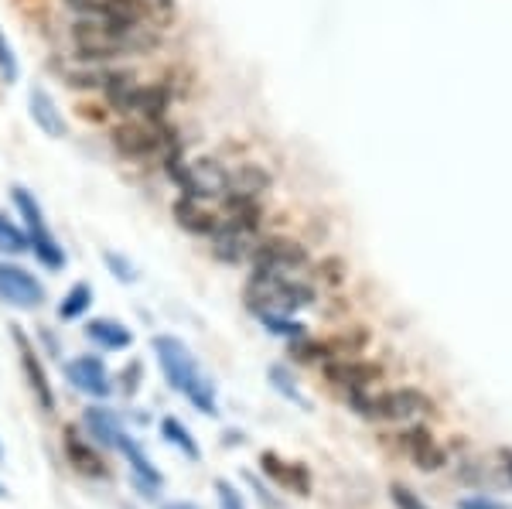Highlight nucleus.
<instances>
[{
	"mask_svg": "<svg viewBox=\"0 0 512 509\" xmlns=\"http://www.w3.org/2000/svg\"><path fill=\"white\" fill-rule=\"evenodd\" d=\"M86 335L93 342H99L103 349H127L130 346V332L120 322H110V318H96V322H89Z\"/></svg>",
	"mask_w": 512,
	"mask_h": 509,
	"instance_id": "obj_19",
	"label": "nucleus"
},
{
	"mask_svg": "<svg viewBox=\"0 0 512 509\" xmlns=\"http://www.w3.org/2000/svg\"><path fill=\"white\" fill-rule=\"evenodd\" d=\"M11 335H14V342H18V349H21V366H24V376H28L31 390H35V400L41 404V410H55V393H52V387H48V376H45V369H41V363H38V352L31 349L28 335H24L21 328H14Z\"/></svg>",
	"mask_w": 512,
	"mask_h": 509,
	"instance_id": "obj_9",
	"label": "nucleus"
},
{
	"mask_svg": "<svg viewBox=\"0 0 512 509\" xmlns=\"http://www.w3.org/2000/svg\"><path fill=\"white\" fill-rule=\"evenodd\" d=\"M270 188V175L260 164H243V168L229 171V192L226 199H256Z\"/></svg>",
	"mask_w": 512,
	"mask_h": 509,
	"instance_id": "obj_15",
	"label": "nucleus"
},
{
	"mask_svg": "<svg viewBox=\"0 0 512 509\" xmlns=\"http://www.w3.org/2000/svg\"><path fill=\"white\" fill-rule=\"evenodd\" d=\"M120 380H123V393H134L137 390V380H140V363H130L127 373H123Z\"/></svg>",
	"mask_w": 512,
	"mask_h": 509,
	"instance_id": "obj_34",
	"label": "nucleus"
},
{
	"mask_svg": "<svg viewBox=\"0 0 512 509\" xmlns=\"http://www.w3.org/2000/svg\"><path fill=\"white\" fill-rule=\"evenodd\" d=\"M0 496H4V486H0Z\"/></svg>",
	"mask_w": 512,
	"mask_h": 509,
	"instance_id": "obj_37",
	"label": "nucleus"
},
{
	"mask_svg": "<svg viewBox=\"0 0 512 509\" xmlns=\"http://www.w3.org/2000/svg\"><path fill=\"white\" fill-rule=\"evenodd\" d=\"M28 106H31V120H35L48 137H65V120H62L59 106H55L52 93H48L45 86H35V89H31Z\"/></svg>",
	"mask_w": 512,
	"mask_h": 509,
	"instance_id": "obj_14",
	"label": "nucleus"
},
{
	"mask_svg": "<svg viewBox=\"0 0 512 509\" xmlns=\"http://www.w3.org/2000/svg\"><path fill=\"white\" fill-rule=\"evenodd\" d=\"M106 267L113 270V274H120V281H134V267L127 264L123 257H117V253H106Z\"/></svg>",
	"mask_w": 512,
	"mask_h": 509,
	"instance_id": "obj_32",
	"label": "nucleus"
},
{
	"mask_svg": "<svg viewBox=\"0 0 512 509\" xmlns=\"http://www.w3.org/2000/svg\"><path fill=\"white\" fill-rule=\"evenodd\" d=\"M168 175L178 188L195 199H226L229 192V171L216 158H171Z\"/></svg>",
	"mask_w": 512,
	"mask_h": 509,
	"instance_id": "obj_2",
	"label": "nucleus"
},
{
	"mask_svg": "<svg viewBox=\"0 0 512 509\" xmlns=\"http://www.w3.org/2000/svg\"><path fill=\"white\" fill-rule=\"evenodd\" d=\"M246 298L256 315H291V311L311 305V287L291 281V277H277V274H263L256 270L250 287H246Z\"/></svg>",
	"mask_w": 512,
	"mask_h": 509,
	"instance_id": "obj_1",
	"label": "nucleus"
},
{
	"mask_svg": "<svg viewBox=\"0 0 512 509\" xmlns=\"http://www.w3.org/2000/svg\"><path fill=\"white\" fill-rule=\"evenodd\" d=\"M458 509H506V506L495 503L489 496H465V499H458Z\"/></svg>",
	"mask_w": 512,
	"mask_h": 509,
	"instance_id": "obj_33",
	"label": "nucleus"
},
{
	"mask_svg": "<svg viewBox=\"0 0 512 509\" xmlns=\"http://www.w3.org/2000/svg\"><path fill=\"white\" fill-rule=\"evenodd\" d=\"M328 380L332 383H342L349 390H366L369 383L379 380V366H366V363H335L325 369Z\"/></svg>",
	"mask_w": 512,
	"mask_h": 509,
	"instance_id": "obj_17",
	"label": "nucleus"
},
{
	"mask_svg": "<svg viewBox=\"0 0 512 509\" xmlns=\"http://www.w3.org/2000/svg\"><path fill=\"white\" fill-rule=\"evenodd\" d=\"M263 325H267L274 335H291V339H301V335H304V325L291 322L287 315H263Z\"/></svg>",
	"mask_w": 512,
	"mask_h": 509,
	"instance_id": "obj_27",
	"label": "nucleus"
},
{
	"mask_svg": "<svg viewBox=\"0 0 512 509\" xmlns=\"http://www.w3.org/2000/svg\"><path fill=\"white\" fill-rule=\"evenodd\" d=\"M216 492H219V503H222V509H246L243 506V499H239V492L229 486V482H216Z\"/></svg>",
	"mask_w": 512,
	"mask_h": 509,
	"instance_id": "obj_30",
	"label": "nucleus"
},
{
	"mask_svg": "<svg viewBox=\"0 0 512 509\" xmlns=\"http://www.w3.org/2000/svg\"><path fill=\"white\" fill-rule=\"evenodd\" d=\"M161 431H164V438H168L171 445H178L188 458H198V455H202V451H198V445L192 441V434L185 431V424L175 421V417H164V421H161Z\"/></svg>",
	"mask_w": 512,
	"mask_h": 509,
	"instance_id": "obj_23",
	"label": "nucleus"
},
{
	"mask_svg": "<svg viewBox=\"0 0 512 509\" xmlns=\"http://www.w3.org/2000/svg\"><path fill=\"white\" fill-rule=\"evenodd\" d=\"M260 465H263V472H267L280 489L294 492V496H308V492H311V472L304 469V465L284 462V458L274 455V451H263Z\"/></svg>",
	"mask_w": 512,
	"mask_h": 509,
	"instance_id": "obj_8",
	"label": "nucleus"
},
{
	"mask_svg": "<svg viewBox=\"0 0 512 509\" xmlns=\"http://www.w3.org/2000/svg\"><path fill=\"white\" fill-rule=\"evenodd\" d=\"M0 250H11V253L28 250V236H24L21 229L4 216V212H0Z\"/></svg>",
	"mask_w": 512,
	"mask_h": 509,
	"instance_id": "obj_26",
	"label": "nucleus"
},
{
	"mask_svg": "<svg viewBox=\"0 0 512 509\" xmlns=\"http://www.w3.org/2000/svg\"><path fill=\"white\" fill-rule=\"evenodd\" d=\"M0 455H4V451H0Z\"/></svg>",
	"mask_w": 512,
	"mask_h": 509,
	"instance_id": "obj_38",
	"label": "nucleus"
},
{
	"mask_svg": "<svg viewBox=\"0 0 512 509\" xmlns=\"http://www.w3.org/2000/svg\"><path fill=\"white\" fill-rule=\"evenodd\" d=\"M0 301L14 308H38L45 301V287L35 274L18 264H0Z\"/></svg>",
	"mask_w": 512,
	"mask_h": 509,
	"instance_id": "obj_7",
	"label": "nucleus"
},
{
	"mask_svg": "<svg viewBox=\"0 0 512 509\" xmlns=\"http://www.w3.org/2000/svg\"><path fill=\"white\" fill-rule=\"evenodd\" d=\"M390 496H393L396 509H431L424 499L417 496V492H410L407 486H390Z\"/></svg>",
	"mask_w": 512,
	"mask_h": 509,
	"instance_id": "obj_29",
	"label": "nucleus"
},
{
	"mask_svg": "<svg viewBox=\"0 0 512 509\" xmlns=\"http://www.w3.org/2000/svg\"><path fill=\"white\" fill-rule=\"evenodd\" d=\"M154 352H158V363H161V373H164V380H168V387L185 393L188 383L198 376L195 359L185 342L175 339V335H158V339H154Z\"/></svg>",
	"mask_w": 512,
	"mask_h": 509,
	"instance_id": "obj_5",
	"label": "nucleus"
},
{
	"mask_svg": "<svg viewBox=\"0 0 512 509\" xmlns=\"http://www.w3.org/2000/svg\"><path fill=\"white\" fill-rule=\"evenodd\" d=\"M161 144H164V134L154 120L134 117L113 130V147H117L123 158H147V154H154Z\"/></svg>",
	"mask_w": 512,
	"mask_h": 509,
	"instance_id": "obj_6",
	"label": "nucleus"
},
{
	"mask_svg": "<svg viewBox=\"0 0 512 509\" xmlns=\"http://www.w3.org/2000/svg\"><path fill=\"white\" fill-rule=\"evenodd\" d=\"M499 462H502V472H506V479L512 482V448L499 451Z\"/></svg>",
	"mask_w": 512,
	"mask_h": 509,
	"instance_id": "obj_35",
	"label": "nucleus"
},
{
	"mask_svg": "<svg viewBox=\"0 0 512 509\" xmlns=\"http://www.w3.org/2000/svg\"><path fill=\"white\" fill-rule=\"evenodd\" d=\"M403 445H407L410 458L420 465L424 472H434V469H444V462H448V455H444V448L437 445L431 438V431L427 428H414L403 434Z\"/></svg>",
	"mask_w": 512,
	"mask_h": 509,
	"instance_id": "obj_13",
	"label": "nucleus"
},
{
	"mask_svg": "<svg viewBox=\"0 0 512 509\" xmlns=\"http://www.w3.org/2000/svg\"><path fill=\"white\" fill-rule=\"evenodd\" d=\"M69 383L89 397H106L110 393V376H106V366L99 363L96 356H82V359H72L69 363Z\"/></svg>",
	"mask_w": 512,
	"mask_h": 509,
	"instance_id": "obj_11",
	"label": "nucleus"
},
{
	"mask_svg": "<svg viewBox=\"0 0 512 509\" xmlns=\"http://www.w3.org/2000/svg\"><path fill=\"white\" fill-rule=\"evenodd\" d=\"M31 233V250H35V257L41 260L45 267H52V270H59V267H65V253H62V246L55 243V236L48 233V226L41 223V226H31L28 229Z\"/></svg>",
	"mask_w": 512,
	"mask_h": 509,
	"instance_id": "obj_18",
	"label": "nucleus"
},
{
	"mask_svg": "<svg viewBox=\"0 0 512 509\" xmlns=\"http://www.w3.org/2000/svg\"><path fill=\"white\" fill-rule=\"evenodd\" d=\"M164 509H195V506H188V503H175V506H164Z\"/></svg>",
	"mask_w": 512,
	"mask_h": 509,
	"instance_id": "obj_36",
	"label": "nucleus"
},
{
	"mask_svg": "<svg viewBox=\"0 0 512 509\" xmlns=\"http://www.w3.org/2000/svg\"><path fill=\"white\" fill-rule=\"evenodd\" d=\"M212 250H216L219 260H229V264H239V260H250L256 243H253V229H239L233 223H219V229L212 233Z\"/></svg>",
	"mask_w": 512,
	"mask_h": 509,
	"instance_id": "obj_10",
	"label": "nucleus"
},
{
	"mask_svg": "<svg viewBox=\"0 0 512 509\" xmlns=\"http://www.w3.org/2000/svg\"><path fill=\"white\" fill-rule=\"evenodd\" d=\"M120 451H123V455L130 458V465H134L137 479H144V482H147V486H151V489H161V475H158V469H154V465L147 462L144 455H140V448L134 445V441L127 438V434H123V441H120Z\"/></svg>",
	"mask_w": 512,
	"mask_h": 509,
	"instance_id": "obj_22",
	"label": "nucleus"
},
{
	"mask_svg": "<svg viewBox=\"0 0 512 509\" xmlns=\"http://www.w3.org/2000/svg\"><path fill=\"white\" fill-rule=\"evenodd\" d=\"M89 301H93V287H89V284H76L69 294H65L59 315H62V318H79L82 311L89 308Z\"/></svg>",
	"mask_w": 512,
	"mask_h": 509,
	"instance_id": "obj_24",
	"label": "nucleus"
},
{
	"mask_svg": "<svg viewBox=\"0 0 512 509\" xmlns=\"http://www.w3.org/2000/svg\"><path fill=\"white\" fill-rule=\"evenodd\" d=\"M65 451H69L72 465H76V469H79L82 475H99V479L106 475V465L99 462V455H93V451L82 445V441L76 438V431L65 434Z\"/></svg>",
	"mask_w": 512,
	"mask_h": 509,
	"instance_id": "obj_20",
	"label": "nucleus"
},
{
	"mask_svg": "<svg viewBox=\"0 0 512 509\" xmlns=\"http://www.w3.org/2000/svg\"><path fill=\"white\" fill-rule=\"evenodd\" d=\"M352 407L366 417H383V421H410V417L431 414L434 400L420 390H393L379 393V397H366L362 390H352Z\"/></svg>",
	"mask_w": 512,
	"mask_h": 509,
	"instance_id": "obj_3",
	"label": "nucleus"
},
{
	"mask_svg": "<svg viewBox=\"0 0 512 509\" xmlns=\"http://www.w3.org/2000/svg\"><path fill=\"white\" fill-rule=\"evenodd\" d=\"M253 267L263 274H277V277H291L294 270L308 267V250L294 240H267L253 250Z\"/></svg>",
	"mask_w": 512,
	"mask_h": 509,
	"instance_id": "obj_4",
	"label": "nucleus"
},
{
	"mask_svg": "<svg viewBox=\"0 0 512 509\" xmlns=\"http://www.w3.org/2000/svg\"><path fill=\"white\" fill-rule=\"evenodd\" d=\"M137 4V14H140V21L144 24H151V28H168L171 21H175V14H178V7H175V0H134Z\"/></svg>",
	"mask_w": 512,
	"mask_h": 509,
	"instance_id": "obj_21",
	"label": "nucleus"
},
{
	"mask_svg": "<svg viewBox=\"0 0 512 509\" xmlns=\"http://www.w3.org/2000/svg\"><path fill=\"white\" fill-rule=\"evenodd\" d=\"M205 199H195V195H181L175 202V219L181 229H188V233L195 236H212L219 229L222 219H216V212L205 209L202 205Z\"/></svg>",
	"mask_w": 512,
	"mask_h": 509,
	"instance_id": "obj_12",
	"label": "nucleus"
},
{
	"mask_svg": "<svg viewBox=\"0 0 512 509\" xmlns=\"http://www.w3.org/2000/svg\"><path fill=\"white\" fill-rule=\"evenodd\" d=\"M0 76H4V82L18 79V59H14V48L4 31H0Z\"/></svg>",
	"mask_w": 512,
	"mask_h": 509,
	"instance_id": "obj_28",
	"label": "nucleus"
},
{
	"mask_svg": "<svg viewBox=\"0 0 512 509\" xmlns=\"http://www.w3.org/2000/svg\"><path fill=\"white\" fill-rule=\"evenodd\" d=\"M185 393H188V400L202 410V414H219V410H216V393H212V387L202 380V376H195V380L185 387Z\"/></svg>",
	"mask_w": 512,
	"mask_h": 509,
	"instance_id": "obj_25",
	"label": "nucleus"
},
{
	"mask_svg": "<svg viewBox=\"0 0 512 509\" xmlns=\"http://www.w3.org/2000/svg\"><path fill=\"white\" fill-rule=\"evenodd\" d=\"M86 428L89 434L99 441V445H106V448H120V441H123V428L117 424V414H110L106 407H93V410H86Z\"/></svg>",
	"mask_w": 512,
	"mask_h": 509,
	"instance_id": "obj_16",
	"label": "nucleus"
},
{
	"mask_svg": "<svg viewBox=\"0 0 512 509\" xmlns=\"http://www.w3.org/2000/svg\"><path fill=\"white\" fill-rule=\"evenodd\" d=\"M270 376H274V383H277V390H284L287 393V397H291V400H297V404H304V397H301V393H297L294 390V380H291V376H287L284 373V369H270Z\"/></svg>",
	"mask_w": 512,
	"mask_h": 509,
	"instance_id": "obj_31",
	"label": "nucleus"
}]
</instances>
